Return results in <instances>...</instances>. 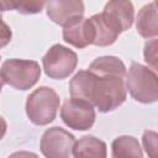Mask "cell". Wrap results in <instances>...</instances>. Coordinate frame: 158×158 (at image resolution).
Returning <instances> with one entry per match:
<instances>
[{
	"instance_id": "cell-9",
	"label": "cell",
	"mask_w": 158,
	"mask_h": 158,
	"mask_svg": "<svg viewBox=\"0 0 158 158\" xmlns=\"http://www.w3.org/2000/svg\"><path fill=\"white\" fill-rule=\"evenodd\" d=\"M63 40L75 48H85L93 44L94 28L91 21L84 16L75 17L63 26Z\"/></svg>"
},
{
	"instance_id": "cell-1",
	"label": "cell",
	"mask_w": 158,
	"mask_h": 158,
	"mask_svg": "<svg viewBox=\"0 0 158 158\" xmlns=\"http://www.w3.org/2000/svg\"><path fill=\"white\" fill-rule=\"evenodd\" d=\"M126 90L138 102L153 104L158 100V77L151 68L133 62L126 74Z\"/></svg>"
},
{
	"instance_id": "cell-8",
	"label": "cell",
	"mask_w": 158,
	"mask_h": 158,
	"mask_svg": "<svg viewBox=\"0 0 158 158\" xmlns=\"http://www.w3.org/2000/svg\"><path fill=\"white\" fill-rule=\"evenodd\" d=\"M93 28H94V46L106 47L111 46L116 42L120 33H122V28L120 23L112 19L106 12H100L93 15L90 19Z\"/></svg>"
},
{
	"instance_id": "cell-11",
	"label": "cell",
	"mask_w": 158,
	"mask_h": 158,
	"mask_svg": "<svg viewBox=\"0 0 158 158\" xmlns=\"http://www.w3.org/2000/svg\"><path fill=\"white\" fill-rule=\"evenodd\" d=\"M95 75L89 70H79L69 83L70 98L93 105V90Z\"/></svg>"
},
{
	"instance_id": "cell-17",
	"label": "cell",
	"mask_w": 158,
	"mask_h": 158,
	"mask_svg": "<svg viewBox=\"0 0 158 158\" xmlns=\"http://www.w3.org/2000/svg\"><path fill=\"white\" fill-rule=\"evenodd\" d=\"M46 6L44 1H17V0H0V11H9L16 10L23 15H32L38 14Z\"/></svg>"
},
{
	"instance_id": "cell-4",
	"label": "cell",
	"mask_w": 158,
	"mask_h": 158,
	"mask_svg": "<svg viewBox=\"0 0 158 158\" xmlns=\"http://www.w3.org/2000/svg\"><path fill=\"white\" fill-rule=\"evenodd\" d=\"M0 75L5 84L25 91L36 85L41 77V68L36 60L12 58L2 63Z\"/></svg>"
},
{
	"instance_id": "cell-23",
	"label": "cell",
	"mask_w": 158,
	"mask_h": 158,
	"mask_svg": "<svg viewBox=\"0 0 158 158\" xmlns=\"http://www.w3.org/2000/svg\"><path fill=\"white\" fill-rule=\"evenodd\" d=\"M0 59H1V57H0ZM4 84H5V81L2 80V78H1V75H0V91L2 90V86H4Z\"/></svg>"
},
{
	"instance_id": "cell-6",
	"label": "cell",
	"mask_w": 158,
	"mask_h": 158,
	"mask_svg": "<svg viewBox=\"0 0 158 158\" xmlns=\"http://www.w3.org/2000/svg\"><path fill=\"white\" fill-rule=\"evenodd\" d=\"M75 137L67 130L53 126L47 128L40 142V149L46 158H70Z\"/></svg>"
},
{
	"instance_id": "cell-20",
	"label": "cell",
	"mask_w": 158,
	"mask_h": 158,
	"mask_svg": "<svg viewBox=\"0 0 158 158\" xmlns=\"http://www.w3.org/2000/svg\"><path fill=\"white\" fill-rule=\"evenodd\" d=\"M12 38V31L10 28V26L7 23H5L2 21V19H0V48L7 46L10 43Z\"/></svg>"
},
{
	"instance_id": "cell-15",
	"label": "cell",
	"mask_w": 158,
	"mask_h": 158,
	"mask_svg": "<svg viewBox=\"0 0 158 158\" xmlns=\"http://www.w3.org/2000/svg\"><path fill=\"white\" fill-rule=\"evenodd\" d=\"M104 12L109 14L112 19H115L120 23L122 32L127 31L133 23L135 9L131 1H122V0L109 1L104 7Z\"/></svg>"
},
{
	"instance_id": "cell-16",
	"label": "cell",
	"mask_w": 158,
	"mask_h": 158,
	"mask_svg": "<svg viewBox=\"0 0 158 158\" xmlns=\"http://www.w3.org/2000/svg\"><path fill=\"white\" fill-rule=\"evenodd\" d=\"M112 158H143V152L137 138L123 135L116 137L111 143Z\"/></svg>"
},
{
	"instance_id": "cell-3",
	"label": "cell",
	"mask_w": 158,
	"mask_h": 158,
	"mask_svg": "<svg viewBox=\"0 0 158 158\" xmlns=\"http://www.w3.org/2000/svg\"><path fill=\"white\" fill-rule=\"evenodd\" d=\"M127 96L125 80L118 77H96L93 90V106L100 112H110L121 106Z\"/></svg>"
},
{
	"instance_id": "cell-21",
	"label": "cell",
	"mask_w": 158,
	"mask_h": 158,
	"mask_svg": "<svg viewBox=\"0 0 158 158\" xmlns=\"http://www.w3.org/2000/svg\"><path fill=\"white\" fill-rule=\"evenodd\" d=\"M9 158H40L36 153L28 151H17L9 156Z\"/></svg>"
},
{
	"instance_id": "cell-14",
	"label": "cell",
	"mask_w": 158,
	"mask_h": 158,
	"mask_svg": "<svg viewBox=\"0 0 158 158\" xmlns=\"http://www.w3.org/2000/svg\"><path fill=\"white\" fill-rule=\"evenodd\" d=\"M157 7L156 2L152 1L144 5L137 14L136 28L141 37L154 38L158 35V22H157Z\"/></svg>"
},
{
	"instance_id": "cell-5",
	"label": "cell",
	"mask_w": 158,
	"mask_h": 158,
	"mask_svg": "<svg viewBox=\"0 0 158 158\" xmlns=\"http://www.w3.org/2000/svg\"><path fill=\"white\" fill-rule=\"evenodd\" d=\"M77 64V53L59 43L53 44L42 58V65L46 75L57 80L68 78L75 70Z\"/></svg>"
},
{
	"instance_id": "cell-24",
	"label": "cell",
	"mask_w": 158,
	"mask_h": 158,
	"mask_svg": "<svg viewBox=\"0 0 158 158\" xmlns=\"http://www.w3.org/2000/svg\"><path fill=\"white\" fill-rule=\"evenodd\" d=\"M1 14H2V12L0 11V19H2V15H1Z\"/></svg>"
},
{
	"instance_id": "cell-2",
	"label": "cell",
	"mask_w": 158,
	"mask_h": 158,
	"mask_svg": "<svg viewBox=\"0 0 158 158\" xmlns=\"http://www.w3.org/2000/svg\"><path fill=\"white\" fill-rule=\"evenodd\" d=\"M60 99L57 91L49 86H40L33 90L26 100V115L37 126L51 123L58 112Z\"/></svg>"
},
{
	"instance_id": "cell-13",
	"label": "cell",
	"mask_w": 158,
	"mask_h": 158,
	"mask_svg": "<svg viewBox=\"0 0 158 158\" xmlns=\"http://www.w3.org/2000/svg\"><path fill=\"white\" fill-rule=\"evenodd\" d=\"M72 153L74 158H107V147L94 136H84L74 143Z\"/></svg>"
},
{
	"instance_id": "cell-12",
	"label": "cell",
	"mask_w": 158,
	"mask_h": 158,
	"mask_svg": "<svg viewBox=\"0 0 158 158\" xmlns=\"http://www.w3.org/2000/svg\"><path fill=\"white\" fill-rule=\"evenodd\" d=\"M89 72L96 77H118L125 79L126 65L117 57L102 56L91 62L89 65Z\"/></svg>"
},
{
	"instance_id": "cell-19",
	"label": "cell",
	"mask_w": 158,
	"mask_h": 158,
	"mask_svg": "<svg viewBox=\"0 0 158 158\" xmlns=\"http://www.w3.org/2000/svg\"><path fill=\"white\" fill-rule=\"evenodd\" d=\"M144 60L148 63V65L152 67V70H157V40L153 38L144 44V51H143Z\"/></svg>"
},
{
	"instance_id": "cell-7",
	"label": "cell",
	"mask_w": 158,
	"mask_h": 158,
	"mask_svg": "<svg viewBox=\"0 0 158 158\" xmlns=\"http://www.w3.org/2000/svg\"><path fill=\"white\" fill-rule=\"evenodd\" d=\"M60 118L69 128L86 131L93 127L96 114L93 105L70 98L60 107Z\"/></svg>"
},
{
	"instance_id": "cell-18",
	"label": "cell",
	"mask_w": 158,
	"mask_h": 158,
	"mask_svg": "<svg viewBox=\"0 0 158 158\" xmlns=\"http://www.w3.org/2000/svg\"><path fill=\"white\" fill-rule=\"evenodd\" d=\"M157 138L158 135L157 132L152 130H146L142 136V143L146 153L148 154L149 158H158L157 156Z\"/></svg>"
},
{
	"instance_id": "cell-10",
	"label": "cell",
	"mask_w": 158,
	"mask_h": 158,
	"mask_svg": "<svg viewBox=\"0 0 158 158\" xmlns=\"http://www.w3.org/2000/svg\"><path fill=\"white\" fill-rule=\"evenodd\" d=\"M46 11L49 20L59 26L67 25L75 17L84 15V2L80 0H53L46 2Z\"/></svg>"
},
{
	"instance_id": "cell-22",
	"label": "cell",
	"mask_w": 158,
	"mask_h": 158,
	"mask_svg": "<svg viewBox=\"0 0 158 158\" xmlns=\"http://www.w3.org/2000/svg\"><path fill=\"white\" fill-rule=\"evenodd\" d=\"M6 130H7V123H6L5 118L2 116H0V141L4 138V136L6 133Z\"/></svg>"
}]
</instances>
